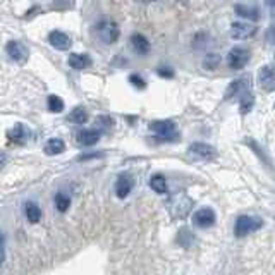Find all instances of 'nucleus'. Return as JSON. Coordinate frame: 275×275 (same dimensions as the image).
Listing matches in <instances>:
<instances>
[{"instance_id":"obj_1","label":"nucleus","mask_w":275,"mask_h":275,"mask_svg":"<svg viewBox=\"0 0 275 275\" xmlns=\"http://www.w3.org/2000/svg\"><path fill=\"white\" fill-rule=\"evenodd\" d=\"M95 33L98 40L105 45H114L117 43L119 36H121V28L112 17H100L95 22Z\"/></svg>"},{"instance_id":"obj_2","label":"nucleus","mask_w":275,"mask_h":275,"mask_svg":"<svg viewBox=\"0 0 275 275\" xmlns=\"http://www.w3.org/2000/svg\"><path fill=\"white\" fill-rule=\"evenodd\" d=\"M263 227V220L260 217H251V215H241L236 219L234 224V234L236 238H245V236L257 232Z\"/></svg>"},{"instance_id":"obj_3","label":"nucleus","mask_w":275,"mask_h":275,"mask_svg":"<svg viewBox=\"0 0 275 275\" xmlns=\"http://www.w3.org/2000/svg\"><path fill=\"white\" fill-rule=\"evenodd\" d=\"M251 59V52L245 46H234V48L229 50L227 53V65L232 69V71H241L248 65V62Z\"/></svg>"},{"instance_id":"obj_4","label":"nucleus","mask_w":275,"mask_h":275,"mask_svg":"<svg viewBox=\"0 0 275 275\" xmlns=\"http://www.w3.org/2000/svg\"><path fill=\"white\" fill-rule=\"evenodd\" d=\"M5 52H7V55H9V59L14 60L15 64H19V65H24L26 62H28V59H29L28 48H26L24 43H21L19 40L7 41Z\"/></svg>"},{"instance_id":"obj_5","label":"nucleus","mask_w":275,"mask_h":275,"mask_svg":"<svg viewBox=\"0 0 275 275\" xmlns=\"http://www.w3.org/2000/svg\"><path fill=\"white\" fill-rule=\"evenodd\" d=\"M191 207H193V201L189 200L184 193H181V195L174 196V198L170 200L169 210L170 214H172V217H176V219H184V217L189 214Z\"/></svg>"},{"instance_id":"obj_6","label":"nucleus","mask_w":275,"mask_h":275,"mask_svg":"<svg viewBox=\"0 0 275 275\" xmlns=\"http://www.w3.org/2000/svg\"><path fill=\"white\" fill-rule=\"evenodd\" d=\"M150 131L162 139H174L177 136L176 124L172 121H153L150 122Z\"/></svg>"},{"instance_id":"obj_7","label":"nucleus","mask_w":275,"mask_h":275,"mask_svg":"<svg viewBox=\"0 0 275 275\" xmlns=\"http://www.w3.org/2000/svg\"><path fill=\"white\" fill-rule=\"evenodd\" d=\"M258 33V26L255 22H232L231 26V36L234 40H248Z\"/></svg>"},{"instance_id":"obj_8","label":"nucleus","mask_w":275,"mask_h":275,"mask_svg":"<svg viewBox=\"0 0 275 275\" xmlns=\"http://www.w3.org/2000/svg\"><path fill=\"white\" fill-rule=\"evenodd\" d=\"M215 220H217L215 212L208 207L200 208V210H196L195 215H193V224H195V227H198V229H208V227L214 226Z\"/></svg>"},{"instance_id":"obj_9","label":"nucleus","mask_w":275,"mask_h":275,"mask_svg":"<svg viewBox=\"0 0 275 275\" xmlns=\"http://www.w3.org/2000/svg\"><path fill=\"white\" fill-rule=\"evenodd\" d=\"M48 43L55 50H59V52H67V50H71V46H72V40L67 33H64V31L53 29L48 33Z\"/></svg>"},{"instance_id":"obj_10","label":"nucleus","mask_w":275,"mask_h":275,"mask_svg":"<svg viewBox=\"0 0 275 275\" xmlns=\"http://www.w3.org/2000/svg\"><path fill=\"white\" fill-rule=\"evenodd\" d=\"M7 138H9V141L14 143V145H24V143L31 138V133L24 124L17 122L7 131Z\"/></svg>"},{"instance_id":"obj_11","label":"nucleus","mask_w":275,"mask_h":275,"mask_svg":"<svg viewBox=\"0 0 275 275\" xmlns=\"http://www.w3.org/2000/svg\"><path fill=\"white\" fill-rule=\"evenodd\" d=\"M134 188V179L131 174H121V176L117 177V181H115V195H117V198H127V196L131 195V191H133Z\"/></svg>"},{"instance_id":"obj_12","label":"nucleus","mask_w":275,"mask_h":275,"mask_svg":"<svg viewBox=\"0 0 275 275\" xmlns=\"http://www.w3.org/2000/svg\"><path fill=\"white\" fill-rule=\"evenodd\" d=\"M251 91V83L250 79L245 76V77H239L236 79L234 83H231V86L227 88V93H226V100H231V98H239L241 95L245 93Z\"/></svg>"},{"instance_id":"obj_13","label":"nucleus","mask_w":275,"mask_h":275,"mask_svg":"<svg viewBox=\"0 0 275 275\" xmlns=\"http://www.w3.org/2000/svg\"><path fill=\"white\" fill-rule=\"evenodd\" d=\"M189 153L201 158V160H214L217 157V150L208 143H193L189 146Z\"/></svg>"},{"instance_id":"obj_14","label":"nucleus","mask_w":275,"mask_h":275,"mask_svg":"<svg viewBox=\"0 0 275 275\" xmlns=\"http://www.w3.org/2000/svg\"><path fill=\"white\" fill-rule=\"evenodd\" d=\"M100 138H102V133H100L98 129H81V131H77V134H76V141H77V145H81V146L96 145V143L100 141Z\"/></svg>"},{"instance_id":"obj_15","label":"nucleus","mask_w":275,"mask_h":275,"mask_svg":"<svg viewBox=\"0 0 275 275\" xmlns=\"http://www.w3.org/2000/svg\"><path fill=\"white\" fill-rule=\"evenodd\" d=\"M258 79L263 90L274 91L275 90V65H265L258 72Z\"/></svg>"},{"instance_id":"obj_16","label":"nucleus","mask_w":275,"mask_h":275,"mask_svg":"<svg viewBox=\"0 0 275 275\" xmlns=\"http://www.w3.org/2000/svg\"><path fill=\"white\" fill-rule=\"evenodd\" d=\"M131 46H133V50L138 53V55H148L150 50H152V45H150L148 38L143 36L141 33L131 34Z\"/></svg>"},{"instance_id":"obj_17","label":"nucleus","mask_w":275,"mask_h":275,"mask_svg":"<svg viewBox=\"0 0 275 275\" xmlns=\"http://www.w3.org/2000/svg\"><path fill=\"white\" fill-rule=\"evenodd\" d=\"M67 64L71 65L76 71H83V69H88L93 64L91 57L86 55V53H71L67 59Z\"/></svg>"},{"instance_id":"obj_18","label":"nucleus","mask_w":275,"mask_h":275,"mask_svg":"<svg viewBox=\"0 0 275 275\" xmlns=\"http://www.w3.org/2000/svg\"><path fill=\"white\" fill-rule=\"evenodd\" d=\"M234 12L239 15V17H245L251 22H257L260 19V12H258L257 7H251V5H245V3H238L234 7Z\"/></svg>"},{"instance_id":"obj_19","label":"nucleus","mask_w":275,"mask_h":275,"mask_svg":"<svg viewBox=\"0 0 275 275\" xmlns=\"http://www.w3.org/2000/svg\"><path fill=\"white\" fill-rule=\"evenodd\" d=\"M43 152L50 157H55V155H60L65 152V143L64 139L60 138H50L48 141L45 143L43 146Z\"/></svg>"},{"instance_id":"obj_20","label":"nucleus","mask_w":275,"mask_h":275,"mask_svg":"<svg viewBox=\"0 0 275 275\" xmlns=\"http://www.w3.org/2000/svg\"><path fill=\"white\" fill-rule=\"evenodd\" d=\"M24 215L31 224H36L41 220V208L34 201H26L24 203Z\"/></svg>"},{"instance_id":"obj_21","label":"nucleus","mask_w":275,"mask_h":275,"mask_svg":"<svg viewBox=\"0 0 275 275\" xmlns=\"http://www.w3.org/2000/svg\"><path fill=\"white\" fill-rule=\"evenodd\" d=\"M67 121L69 122H72V124H86L88 121V110L84 107H76V108H72L71 110V114L67 115Z\"/></svg>"},{"instance_id":"obj_22","label":"nucleus","mask_w":275,"mask_h":275,"mask_svg":"<svg viewBox=\"0 0 275 275\" xmlns=\"http://www.w3.org/2000/svg\"><path fill=\"white\" fill-rule=\"evenodd\" d=\"M150 188L158 195H165L167 193V181L162 174H155V176L150 177Z\"/></svg>"},{"instance_id":"obj_23","label":"nucleus","mask_w":275,"mask_h":275,"mask_svg":"<svg viewBox=\"0 0 275 275\" xmlns=\"http://www.w3.org/2000/svg\"><path fill=\"white\" fill-rule=\"evenodd\" d=\"M46 105H48V110L52 112V114H60V112L64 110L65 103L59 95H50L48 98H46Z\"/></svg>"},{"instance_id":"obj_24","label":"nucleus","mask_w":275,"mask_h":275,"mask_svg":"<svg viewBox=\"0 0 275 275\" xmlns=\"http://www.w3.org/2000/svg\"><path fill=\"white\" fill-rule=\"evenodd\" d=\"M53 201H55V208L60 212V214L67 212L69 207H71V198H69L65 193H57L55 198H53Z\"/></svg>"},{"instance_id":"obj_25","label":"nucleus","mask_w":275,"mask_h":275,"mask_svg":"<svg viewBox=\"0 0 275 275\" xmlns=\"http://www.w3.org/2000/svg\"><path fill=\"white\" fill-rule=\"evenodd\" d=\"M239 108H241V114H248V112H251V108H253V103H255V98L253 95H251V91L245 93V95L239 96Z\"/></svg>"},{"instance_id":"obj_26","label":"nucleus","mask_w":275,"mask_h":275,"mask_svg":"<svg viewBox=\"0 0 275 275\" xmlns=\"http://www.w3.org/2000/svg\"><path fill=\"white\" fill-rule=\"evenodd\" d=\"M220 64H222V59H220V55H217V53H208L203 59V67L207 69V71H215V69H219Z\"/></svg>"},{"instance_id":"obj_27","label":"nucleus","mask_w":275,"mask_h":275,"mask_svg":"<svg viewBox=\"0 0 275 275\" xmlns=\"http://www.w3.org/2000/svg\"><path fill=\"white\" fill-rule=\"evenodd\" d=\"M129 83L133 84L136 90H145L146 88V83H145V79H143L141 76H138V74H131L129 76Z\"/></svg>"},{"instance_id":"obj_28","label":"nucleus","mask_w":275,"mask_h":275,"mask_svg":"<svg viewBox=\"0 0 275 275\" xmlns=\"http://www.w3.org/2000/svg\"><path fill=\"white\" fill-rule=\"evenodd\" d=\"M157 74L162 76V77H174V71L167 65H160V67L157 69Z\"/></svg>"},{"instance_id":"obj_29","label":"nucleus","mask_w":275,"mask_h":275,"mask_svg":"<svg viewBox=\"0 0 275 275\" xmlns=\"http://www.w3.org/2000/svg\"><path fill=\"white\" fill-rule=\"evenodd\" d=\"M5 260V238H3V234L0 232V265Z\"/></svg>"},{"instance_id":"obj_30","label":"nucleus","mask_w":275,"mask_h":275,"mask_svg":"<svg viewBox=\"0 0 275 275\" xmlns=\"http://www.w3.org/2000/svg\"><path fill=\"white\" fill-rule=\"evenodd\" d=\"M98 124H102V126H105V127H110L112 124H114V121H112L110 117H107V115H100L98 117V121H96Z\"/></svg>"},{"instance_id":"obj_31","label":"nucleus","mask_w":275,"mask_h":275,"mask_svg":"<svg viewBox=\"0 0 275 275\" xmlns=\"http://www.w3.org/2000/svg\"><path fill=\"white\" fill-rule=\"evenodd\" d=\"M267 7H269V12L272 17H275V0H265Z\"/></svg>"},{"instance_id":"obj_32","label":"nucleus","mask_w":275,"mask_h":275,"mask_svg":"<svg viewBox=\"0 0 275 275\" xmlns=\"http://www.w3.org/2000/svg\"><path fill=\"white\" fill-rule=\"evenodd\" d=\"M102 157V153H88V155H81L79 160H90V158H98Z\"/></svg>"},{"instance_id":"obj_33","label":"nucleus","mask_w":275,"mask_h":275,"mask_svg":"<svg viewBox=\"0 0 275 275\" xmlns=\"http://www.w3.org/2000/svg\"><path fill=\"white\" fill-rule=\"evenodd\" d=\"M7 160H9L7 153H5V152H0V167H3V165L7 164Z\"/></svg>"},{"instance_id":"obj_34","label":"nucleus","mask_w":275,"mask_h":275,"mask_svg":"<svg viewBox=\"0 0 275 275\" xmlns=\"http://www.w3.org/2000/svg\"><path fill=\"white\" fill-rule=\"evenodd\" d=\"M269 40L275 45V24L272 26V29L269 31Z\"/></svg>"},{"instance_id":"obj_35","label":"nucleus","mask_w":275,"mask_h":275,"mask_svg":"<svg viewBox=\"0 0 275 275\" xmlns=\"http://www.w3.org/2000/svg\"><path fill=\"white\" fill-rule=\"evenodd\" d=\"M141 2H145V3H150V2H155V0H141Z\"/></svg>"}]
</instances>
